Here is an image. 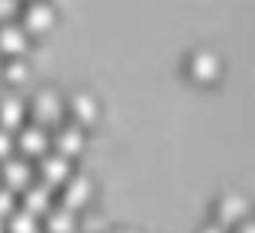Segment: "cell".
I'll use <instances>...</instances> for the list:
<instances>
[{
	"label": "cell",
	"mask_w": 255,
	"mask_h": 233,
	"mask_svg": "<svg viewBox=\"0 0 255 233\" xmlns=\"http://www.w3.org/2000/svg\"><path fill=\"white\" fill-rule=\"evenodd\" d=\"M26 114H32V123L39 126H58L65 117V97L55 88H39L36 94L26 101Z\"/></svg>",
	"instance_id": "obj_1"
},
{
	"label": "cell",
	"mask_w": 255,
	"mask_h": 233,
	"mask_svg": "<svg viewBox=\"0 0 255 233\" xmlns=\"http://www.w3.org/2000/svg\"><path fill=\"white\" fill-rule=\"evenodd\" d=\"M32 175H36V172H32V162L23 159V156H10V159L0 162V185L10 188V191H16V195L26 188V185L36 182Z\"/></svg>",
	"instance_id": "obj_2"
},
{
	"label": "cell",
	"mask_w": 255,
	"mask_h": 233,
	"mask_svg": "<svg viewBox=\"0 0 255 233\" xmlns=\"http://www.w3.org/2000/svg\"><path fill=\"white\" fill-rule=\"evenodd\" d=\"M13 143H16L19 156L29 159V156H45L49 152V130L39 123H23L19 126V133H13Z\"/></svg>",
	"instance_id": "obj_3"
},
{
	"label": "cell",
	"mask_w": 255,
	"mask_h": 233,
	"mask_svg": "<svg viewBox=\"0 0 255 233\" xmlns=\"http://www.w3.org/2000/svg\"><path fill=\"white\" fill-rule=\"evenodd\" d=\"M32 172H39V182L49 185V188L55 191V188H62V185L68 182V175H71V159L58 156V152H45V156H39V165Z\"/></svg>",
	"instance_id": "obj_4"
},
{
	"label": "cell",
	"mask_w": 255,
	"mask_h": 233,
	"mask_svg": "<svg viewBox=\"0 0 255 233\" xmlns=\"http://www.w3.org/2000/svg\"><path fill=\"white\" fill-rule=\"evenodd\" d=\"M19 26H23L29 36L52 29V26H55V6H52L49 0H29V3H26V10H23Z\"/></svg>",
	"instance_id": "obj_5"
},
{
	"label": "cell",
	"mask_w": 255,
	"mask_h": 233,
	"mask_svg": "<svg viewBox=\"0 0 255 233\" xmlns=\"http://www.w3.org/2000/svg\"><path fill=\"white\" fill-rule=\"evenodd\" d=\"M91 195H94L91 178L81 175V172H71L68 182L62 185V208H68V211H75V214H78V211L91 201Z\"/></svg>",
	"instance_id": "obj_6"
},
{
	"label": "cell",
	"mask_w": 255,
	"mask_h": 233,
	"mask_svg": "<svg viewBox=\"0 0 255 233\" xmlns=\"http://www.w3.org/2000/svg\"><path fill=\"white\" fill-rule=\"evenodd\" d=\"M49 143L55 146L52 152H58V156H65V159L78 156V152L84 149V126H78V123H58Z\"/></svg>",
	"instance_id": "obj_7"
},
{
	"label": "cell",
	"mask_w": 255,
	"mask_h": 233,
	"mask_svg": "<svg viewBox=\"0 0 255 233\" xmlns=\"http://www.w3.org/2000/svg\"><path fill=\"white\" fill-rule=\"evenodd\" d=\"M65 114H71V123L78 126H91L100 114V104L91 91H75V94L65 101Z\"/></svg>",
	"instance_id": "obj_8"
},
{
	"label": "cell",
	"mask_w": 255,
	"mask_h": 233,
	"mask_svg": "<svg viewBox=\"0 0 255 233\" xmlns=\"http://www.w3.org/2000/svg\"><path fill=\"white\" fill-rule=\"evenodd\" d=\"M29 49V32L19 26V19L0 23V55L10 58H23V52Z\"/></svg>",
	"instance_id": "obj_9"
},
{
	"label": "cell",
	"mask_w": 255,
	"mask_h": 233,
	"mask_svg": "<svg viewBox=\"0 0 255 233\" xmlns=\"http://www.w3.org/2000/svg\"><path fill=\"white\" fill-rule=\"evenodd\" d=\"M52 204H55V191H52L49 185L32 182V185H26V188H23V204H19V208L29 211L32 217H45Z\"/></svg>",
	"instance_id": "obj_10"
},
{
	"label": "cell",
	"mask_w": 255,
	"mask_h": 233,
	"mask_svg": "<svg viewBox=\"0 0 255 233\" xmlns=\"http://www.w3.org/2000/svg\"><path fill=\"white\" fill-rule=\"evenodd\" d=\"M187 71L197 81H217L220 78V55L213 49H194L187 58Z\"/></svg>",
	"instance_id": "obj_11"
},
{
	"label": "cell",
	"mask_w": 255,
	"mask_h": 233,
	"mask_svg": "<svg viewBox=\"0 0 255 233\" xmlns=\"http://www.w3.org/2000/svg\"><path fill=\"white\" fill-rule=\"evenodd\" d=\"M243 217H249V201H246L243 195L230 191V195H223L217 201V224H220V227L230 230L233 224H239Z\"/></svg>",
	"instance_id": "obj_12"
},
{
	"label": "cell",
	"mask_w": 255,
	"mask_h": 233,
	"mask_svg": "<svg viewBox=\"0 0 255 233\" xmlns=\"http://www.w3.org/2000/svg\"><path fill=\"white\" fill-rule=\"evenodd\" d=\"M26 120V101L16 94V91H6L0 97V126L3 130H19Z\"/></svg>",
	"instance_id": "obj_13"
},
{
	"label": "cell",
	"mask_w": 255,
	"mask_h": 233,
	"mask_svg": "<svg viewBox=\"0 0 255 233\" xmlns=\"http://www.w3.org/2000/svg\"><path fill=\"white\" fill-rule=\"evenodd\" d=\"M78 227V214L62 204H52L49 214H45V233H75Z\"/></svg>",
	"instance_id": "obj_14"
},
{
	"label": "cell",
	"mask_w": 255,
	"mask_h": 233,
	"mask_svg": "<svg viewBox=\"0 0 255 233\" xmlns=\"http://www.w3.org/2000/svg\"><path fill=\"white\" fill-rule=\"evenodd\" d=\"M3 230L6 233H42V224H39V217H32L29 211L16 208L10 217L3 221Z\"/></svg>",
	"instance_id": "obj_15"
},
{
	"label": "cell",
	"mask_w": 255,
	"mask_h": 233,
	"mask_svg": "<svg viewBox=\"0 0 255 233\" xmlns=\"http://www.w3.org/2000/svg\"><path fill=\"white\" fill-rule=\"evenodd\" d=\"M0 75H3L10 84H23L26 78H29V65H26L23 58H10V62H3Z\"/></svg>",
	"instance_id": "obj_16"
},
{
	"label": "cell",
	"mask_w": 255,
	"mask_h": 233,
	"mask_svg": "<svg viewBox=\"0 0 255 233\" xmlns=\"http://www.w3.org/2000/svg\"><path fill=\"white\" fill-rule=\"evenodd\" d=\"M16 208H19L16 191H10V188H3V185H0V221H6V217H10Z\"/></svg>",
	"instance_id": "obj_17"
},
{
	"label": "cell",
	"mask_w": 255,
	"mask_h": 233,
	"mask_svg": "<svg viewBox=\"0 0 255 233\" xmlns=\"http://www.w3.org/2000/svg\"><path fill=\"white\" fill-rule=\"evenodd\" d=\"M10 156H16L13 130H3V126H0V162H3V159H10Z\"/></svg>",
	"instance_id": "obj_18"
},
{
	"label": "cell",
	"mask_w": 255,
	"mask_h": 233,
	"mask_svg": "<svg viewBox=\"0 0 255 233\" xmlns=\"http://www.w3.org/2000/svg\"><path fill=\"white\" fill-rule=\"evenodd\" d=\"M19 13V0H0V23H10Z\"/></svg>",
	"instance_id": "obj_19"
},
{
	"label": "cell",
	"mask_w": 255,
	"mask_h": 233,
	"mask_svg": "<svg viewBox=\"0 0 255 233\" xmlns=\"http://www.w3.org/2000/svg\"><path fill=\"white\" fill-rule=\"evenodd\" d=\"M233 233H255V224L249 221V217H243L239 224H233Z\"/></svg>",
	"instance_id": "obj_20"
},
{
	"label": "cell",
	"mask_w": 255,
	"mask_h": 233,
	"mask_svg": "<svg viewBox=\"0 0 255 233\" xmlns=\"http://www.w3.org/2000/svg\"><path fill=\"white\" fill-rule=\"evenodd\" d=\"M200 233H226V227H220L217 221H210V224H204V227H200Z\"/></svg>",
	"instance_id": "obj_21"
},
{
	"label": "cell",
	"mask_w": 255,
	"mask_h": 233,
	"mask_svg": "<svg viewBox=\"0 0 255 233\" xmlns=\"http://www.w3.org/2000/svg\"><path fill=\"white\" fill-rule=\"evenodd\" d=\"M120 233H139V230H120Z\"/></svg>",
	"instance_id": "obj_22"
},
{
	"label": "cell",
	"mask_w": 255,
	"mask_h": 233,
	"mask_svg": "<svg viewBox=\"0 0 255 233\" xmlns=\"http://www.w3.org/2000/svg\"><path fill=\"white\" fill-rule=\"evenodd\" d=\"M0 233H6V230H3V221H0Z\"/></svg>",
	"instance_id": "obj_23"
},
{
	"label": "cell",
	"mask_w": 255,
	"mask_h": 233,
	"mask_svg": "<svg viewBox=\"0 0 255 233\" xmlns=\"http://www.w3.org/2000/svg\"><path fill=\"white\" fill-rule=\"evenodd\" d=\"M0 68H3V55H0Z\"/></svg>",
	"instance_id": "obj_24"
}]
</instances>
